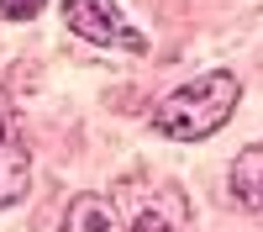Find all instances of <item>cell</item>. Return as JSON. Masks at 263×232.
Instances as JSON below:
<instances>
[{
  "mask_svg": "<svg viewBox=\"0 0 263 232\" xmlns=\"http://www.w3.org/2000/svg\"><path fill=\"white\" fill-rule=\"evenodd\" d=\"M237 95H242L237 74L211 69L200 79L179 84L174 95H163L158 111H153V127H158L163 137H174V142H200V137H211L216 127L237 111Z\"/></svg>",
  "mask_w": 263,
  "mask_h": 232,
  "instance_id": "obj_1",
  "label": "cell"
},
{
  "mask_svg": "<svg viewBox=\"0 0 263 232\" xmlns=\"http://www.w3.org/2000/svg\"><path fill=\"white\" fill-rule=\"evenodd\" d=\"M63 21L69 32L84 42H100V48H126V53H142L147 37L137 27H126V16L116 0H63Z\"/></svg>",
  "mask_w": 263,
  "mask_h": 232,
  "instance_id": "obj_2",
  "label": "cell"
},
{
  "mask_svg": "<svg viewBox=\"0 0 263 232\" xmlns=\"http://www.w3.org/2000/svg\"><path fill=\"white\" fill-rule=\"evenodd\" d=\"M32 185V148L21 137V121L11 111V100L0 95V206H16Z\"/></svg>",
  "mask_w": 263,
  "mask_h": 232,
  "instance_id": "obj_3",
  "label": "cell"
},
{
  "mask_svg": "<svg viewBox=\"0 0 263 232\" xmlns=\"http://www.w3.org/2000/svg\"><path fill=\"white\" fill-rule=\"evenodd\" d=\"M232 195L242 206H253V211H263V142L237 153V164H232Z\"/></svg>",
  "mask_w": 263,
  "mask_h": 232,
  "instance_id": "obj_4",
  "label": "cell"
},
{
  "mask_svg": "<svg viewBox=\"0 0 263 232\" xmlns=\"http://www.w3.org/2000/svg\"><path fill=\"white\" fill-rule=\"evenodd\" d=\"M63 232H116V211L105 195H74L69 217H63Z\"/></svg>",
  "mask_w": 263,
  "mask_h": 232,
  "instance_id": "obj_5",
  "label": "cell"
},
{
  "mask_svg": "<svg viewBox=\"0 0 263 232\" xmlns=\"http://www.w3.org/2000/svg\"><path fill=\"white\" fill-rule=\"evenodd\" d=\"M42 6H48V0H0V16L6 21H32Z\"/></svg>",
  "mask_w": 263,
  "mask_h": 232,
  "instance_id": "obj_6",
  "label": "cell"
},
{
  "mask_svg": "<svg viewBox=\"0 0 263 232\" xmlns=\"http://www.w3.org/2000/svg\"><path fill=\"white\" fill-rule=\"evenodd\" d=\"M132 232H179V227H174L168 217H158V211H147V217L132 222Z\"/></svg>",
  "mask_w": 263,
  "mask_h": 232,
  "instance_id": "obj_7",
  "label": "cell"
}]
</instances>
